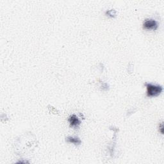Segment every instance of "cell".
Returning a JSON list of instances; mask_svg holds the SVG:
<instances>
[{
	"instance_id": "cell-2",
	"label": "cell",
	"mask_w": 164,
	"mask_h": 164,
	"mask_svg": "<svg viewBox=\"0 0 164 164\" xmlns=\"http://www.w3.org/2000/svg\"><path fill=\"white\" fill-rule=\"evenodd\" d=\"M144 28L148 30H156L158 28V23L155 20L146 19L144 23Z\"/></svg>"
},
{
	"instance_id": "cell-3",
	"label": "cell",
	"mask_w": 164,
	"mask_h": 164,
	"mask_svg": "<svg viewBox=\"0 0 164 164\" xmlns=\"http://www.w3.org/2000/svg\"><path fill=\"white\" fill-rule=\"evenodd\" d=\"M68 121L71 126H74V127L78 126L80 124V123H81V122H80V121L78 119V118L76 115H72V116H71L69 117Z\"/></svg>"
},
{
	"instance_id": "cell-5",
	"label": "cell",
	"mask_w": 164,
	"mask_h": 164,
	"mask_svg": "<svg viewBox=\"0 0 164 164\" xmlns=\"http://www.w3.org/2000/svg\"><path fill=\"white\" fill-rule=\"evenodd\" d=\"M163 123H162V124H161V127H160V131H161V133H162V134H163Z\"/></svg>"
},
{
	"instance_id": "cell-1",
	"label": "cell",
	"mask_w": 164,
	"mask_h": 164,
	"mask_svg": "<svg viewBox=\"0 0 164 164\" xmlns=\"http://www.w3.org/2000/svg\"><path fill=\"white\" fill-rule=\"evenodd\" d=\"M145 86L147 88V95L149 97H155L158 96L162 92L163 88L161 85H153L151 83H146Z\"/></svg>"
},
{
	"instance_id": "cell-4",
	"label": "cell",
	"mask_w": 164,
	"mask_h": 164,
	"mask_svg": "<svg viewBox=\"0 0 164 164\" xmlns=\"http://www.w3.org/2000/svg\"><path fill=\"white\" fill-rule=\"evenodd\" d=\"M66 141L72 143V144H75V145H80L81 144V141H80V139L78 137H69L66 138Z\"/></svg>"
}]
</instances>
